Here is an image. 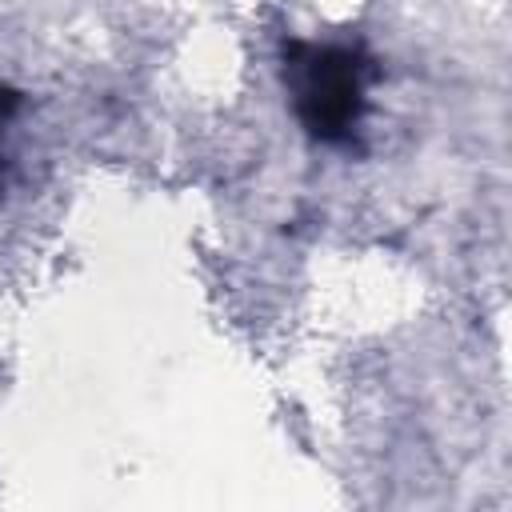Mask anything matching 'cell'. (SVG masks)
<instances>
[{
	"instance_id": "cell-1",
	"label": "cell",
	"mask_w": 512,
	"mask_h": 512,
	"mask_svg": "<svg viewBox=\"0 0 512 512\" xmlns=\"http://www.w3.org/2000/svg\"><path fill=\"white\" fill-rule=\"evenodd\" d=\"M296 100H300L304 120L316 132H324V136L344 132L360 112V72L352 64V56L312 52L300 68Z\"/></svg>"
}]
</instances>
